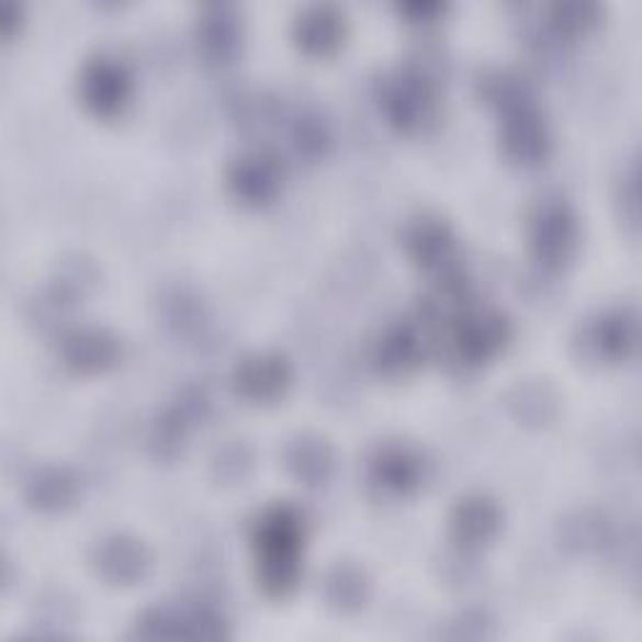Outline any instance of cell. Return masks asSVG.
Segmentation results:
<instances>
[{
    "mask_svg": "<svg viewBox=\"0 0 642 642\" xmlns=\"http://www.w3.org/2000/svg\"><path fill=\"white\" fill-rule=\"evenodd\" d=\"M499 101L505 109V146L509 156L520 158V161H538L544 156L548 140H544L542 121L534 113L532 103L515 88H507Z\"/></svg>",
    "mask_w": 642,
    "mask_h": 642,
    "instance_id": "2",
    "label": "cell"
},
{
    "mask_svg": "<svg viewBox=\"0 0 642 642\" xmlns=\"http://www.w3.org/2000/svg\"><path fill=\"white\" fill-rule=\"evenodd\" d=\"M70 489L74 487H70V482L64 477V474L50 472L38 477V482H33L31 499L41 507H58L70 497Z\"/></svg>",
    "mask_w": 642,
    "mask_h": 642,
    "instance_id": "17",
    "label": "cell"
},
{
    "mask_svg": "<svg viewBox=\"0 0 642 642\" xmlns=\"http://www.w3.org/2000/svg\"><path fill=\"white\" fill-rule=\"evenodd\" d=\"M374 474L384 487L407 489L417 482V462L407 452L390 450L374 462Z\"/></svg>",
    "mask_w": 642,
    "mask_h": 642,
    "instance_id": "14",
    "label": "cell"
},
{
    "mask_svg": "<svg viewBox=\"0 0 642 642\" xmlns=\"http://www.w3.org/2000/svg\"><path fill=\"white\" fill-rule=\"evenodd\" d=\"M296 457H292V464L299 472V477L304 480H324L329 468V457H327V447L324 444H312V442H302L296 444Z\"/></svg>",
    "mask_w": 642,
    "mask_h": 642,
    "instance_id": "16",
    "label": "cell"
},
{
    "mask_svg": "<svg viewBox=\"0 0 642 642\" xmlns=\"http://www.w3.org/2000/svg\"><path fill=\"white\" fill-rule=\"evenodd\" d=\"M302 527L289 509H277L259 527V560L263 585L271 593H286L296 579Z\"/></svg>",
    "mask_w": 642,
    "mask_h": 642,
    "instance_id": "1",
    "label": "cell"
},
{
    "mask_svg": "<svg viewBox=\"0 0 642 642\" xmlns=\"http://www.w3.org/2000/svg\"><path fill=\"white\" fill-rule=\"evenodd\" d=\"M101 567L111 579H121V583H131L138 575H144L146 560L144 550L128 540H116L105 544L101 552Z\"/></svg>",
    "mask_w": 642,
    "mask_h": 642,
    "instance_id": "11",
    "label": "cell"
},
{
    "mask_svg": "<svg viewBox=\"0 0 642 642\" xmlns=\"http://www.w3.org/2000/svg\"><path fill=\"white\" fill-rule=\"evenodd\" d=\"M573 239L575 224L567 209L560 204L544 206L538 222H534V249H538V257L544 263H560L567 257Z\"/></svg>",
    "mask_w": 642,
    "mask_h": 642,
    "instance_id": "3",
    "label": "cell"
},
{
    "mask_svg": "<svg viewBox=\"0 0 642 642\" xmlns=\"http://www.w3.org/2000/svg\"><path fill=\"white\" fill-rule=\"evenodd\" d=\"M277 183H279L277 166L261 156L244 158L234 171L236 191H239V196L249 201H263L274 196Z\"/></svg>",
    "mask_w": 642,
    "mask_h": 642,
    "instance_id": "6",
    "label": "cell"
},
{
    "mask_svg": "<svg viewBox=\"0 0 642 642\" xmlns=\"http://www.w3.org/2000/svg\"><path fill=\"white\" fill-rule=\"evenodd\" d=\"M595 341L608 357H626L635 347V319L626 314L605 316L595 329Z\"/></svg>",
    "mask_w": 642,
    "mask_h": 642,
    "instance_id": "13",
    "label": "cell"
},
{
    "mask_svg": "<svg viewBox=\"0 0 642 642\" xmlns=\"http://www.w3.org/2000/svg\"><path fill=\"white\" fill-rule=\"evenodd\" d=\"M66 357L70 364L81 369H99L116 357V345H113L111 339H105L99 331L78 334V337L68 339Z\"/></svg>",
    "mask_w": 642,
    "mask_h": 642,
    "instance_id": "12",
    "label": "cell"
},
{
    "mask_svg": "<svg viewBox=\"0 0 642 642\" xmlns=\"http://www.w3.org/2000/svg\"><path fill=\"white\" fill-rule=\"evenodd\" d=\"M503 339L505 327L499 324V319H495V316H477V319H468V324L460 327L457 345H460V351L470 362H480V359H487Z\"/></svg>",
    "mask_w": 642,
    "mask_h": 642,
    "instance_id": "7",
    "label": "cell"
},
{
    "mask_svg": "<svg viewBox=\"0 0 642 642\" xmlns=\"http://www.w3.org/2000/svg\"><path fill=\"white\" fill-rule=\"evenodd\" d=\"M412 246H415L417 259L421 263H427V267L444 261L447 257H450V251H452L450 236H447V232L442 226H435V224L421 226L419 232L415 234V241H412Z\"/></svg>",
    "mask_w": 642,
    "mask_h": 642,
    "instance_id": "15",
    "label": "cell"
},
{
    "mask_svg": "<svg viewBox=\"0 0 642 642\" xmlns=\"http://www.w3.org/2000/svg\"><path fill=\"white\" fill-rule=\"evenodd\" d=\"M284 382L286 369L277 359H257V362H249L244 369H239V376H236L239 392L254 399L274 397L281 386H284Z\"/></svg>",
    "mask_w": 642,
    "mask_h": 642,
    "instance_id": "8",
    "label": "cell"
},
{
    "mask_svg": "<svg viewBox=\"0 0 642 642\" xmlns=\"http://www.w3.org/2000/svg\"><path fill=\"white\" fill-rule=\"evenodd\" d=\"M432 91L425 78L419 76H402L397 83L392 86L390 95H386V109L394 123L402 128H417L419 123L432 111Z\"/></svg>",
    "mask_w": 642,
    "mask_h": 642,
    "instance_id": "4",
    "label": "cell"
},
{
    "mask_svg": "<svg viewBox=\"0 0 642 642\" xmlns=\"http://www.w3.org/2000/svg\"><path fill=\"white\" fill-rule=\"evenodd\" d=\"M417 357V339L409 331H394L382 347V364L392 369H404L415 362Z\"/></svg>",
    "mask_w": 642,
    "mask_h": 642,
    "instance_id": "18",
    "label": "cell"
},
{
    "mask_svg": "<svg viewBox=\"0 0 642 642\" xmlns=\"http://www.w3.org/2000/svg\"><path fill=\"white\" fill-rule=\"evenodd\" d=\"M83 93L93 111L103 113V116H111V113H116L128 99L126 74H123L119 66L109 64V60H99V64L88 68Z\"/></svg>",
    "mask_w": 642,
    "mask_h": 642,
    "instance_id": "5",
    "label": "cell"
},
{
    "mask_svg": "<svg viewBox=\"0 0 642 642\" xmlns=\"http://www.w3.org/2000/svg\"><path fill=\"white\" fill-rule=\"evenodd\" d=\"M497 509L489 503H485V499H470L468 505L457 509L454 534L468 544L485 542L497 530Z\"/></svg>",
    "mask_w": 642,
    "mask_h": 642,
    "instance_id": "9",
    "label": "cell"
},
{
    "mask_svg": "<svg viewBox=\"0 0 642 642\" xmlns=\"http://www.w3.org/2000/svg\"><path fill=\"white\" fill-rule=\"evenodd\" d=\"M341 23L327 8H316L309 15L302 18L299 23V41L302 46L312 53H327L339 43Z\"/></svg>",
    "mask_w": 642,
    "mask_h": 642,
    "instance_id": "10",
    "label": "cell"
}]
</instances>
